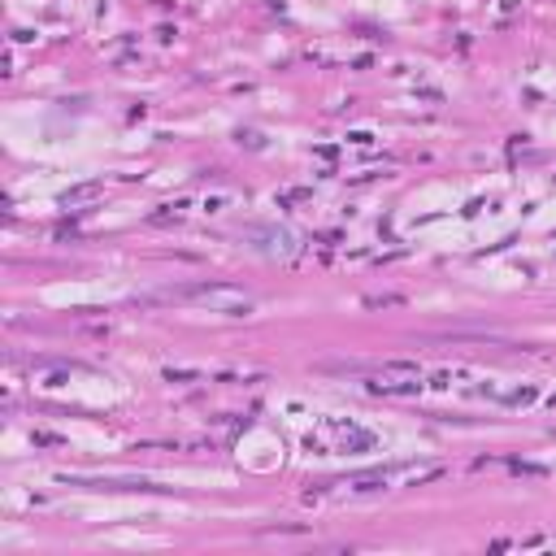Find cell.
Segmentation results:
<instances>
[{
    "mask_svg": "<svg viewBox=\"0 0 556 556\" xmlns=\"http://www.w3.org/2000/svg\"><path fill=\"white\" fill-rule=\"evenodd\" d=\"M157 300H187V304H205V309H214V313L222 318H248L257 300L248 296L243 287L235 283H187V287H170V291H161Z\"/></svg>",
    "mask_w": 556,
    "mask_h": 556,
    "instance_id": "obj_1",
    "label": "cell"
},
{
    "mask_svg": "<svg viewBox=\"0 0 556 556\" xmlns=\"http://www.w3.org/2000/svg\"><path fill=\"white\" fill-rule=\"evenodd\" d=\"M309 448H322V452H361V448H374V435L361 431L356 422H343V417H326L318 435L304 439Z\"/></svg>",
    "mask_w": 556,
    "mask_h": 556,
    "instance_id": "obj_2",
    "label": "cell"
},
{
    "mask_svg": "<svg viewBox=\"0 0 556 556\" xmlns=\"http://www.w3.org/2000/svg\"><path fill=\"white\" fill-rule=\"evenodd\" d=\"M444 474H448V465H439V461H396V465H379V469H374V478L391 492V487L435 483V478H444Z\"/></svg>",
    "mask_w": 556,
    "mask_h": 556,
    "instance_id": "obj_3",
    "label": "cell"
},
{
    "mask_svg": "<svg viewBox=\"0 0 556 556\" xmlns=\"http://www.w3.org/2000/svg\"><path fill=\"white\" fill-rule=\"evenodd\" d=\"M243 239H248L257 252L278 257V261H296L300 257V239L291 235V231H283V226H248Z\"/></svg>",
    "mask_w": 556,
    "mask_h": 556,
    "instance_id": "obj_4",
    "label": "cell"
},
{
    "mask_svg": "<svg viewBox=\"0 0 556 556\" xmlns=\"http://www.w3.org/2000/svg\"><path fill=\"white\" fill-rule=\"evenodd\" d=\"M374 396H417L422 379H408V374H383V370H370V383H365Z\"/></svg>",
    "mask_w": 556,
    "mask_h": 556,
    "instance_id": "obj_5",
    "label": "cell"
},
{
    "mask_svg": "<svg viewBox=\"0 0 556 556\" xmlns=\"http://www.w3.org/2000/svg\"><path fill=\"white\" fill-rule=\"evenodd\" d=\"M105 196V183H74L61 191V209H87Z\"/></svg>",
    "mask_w": 556,
    "mask_h": 556,
    "instance_id": "obj_6",
    "label": "cell"
},
{
    "mask_svg": "<svg viewBox=\"0 0 556 556\" xmlns=\"http://www.w3.org/2000/svg\"><path fill=\"white\" fill-rule=\"evenodd\" d=\"M187 209H191V200H187V196H178V200H166V205H157L153 214H148V222H153V226H170V222H183V218H187Z\"/></svg>",
    "mask_w": 556,
    "mask_h": 556,
    "instance_id": "obj_7",
    "label": "cell"
},
{
    "mask_svg": "<svg viewBox=\"0 0 556 556\" xmlns=\"http://www.w3.org/2000/svg\"><path fill=\"white\" fill-rule=\"evenodd\" d=\"M492 396H496L504 408H526V404H535V400H539V387H535V383H526V387H513V391H492Z\"/></svg>",
    "mask_w": 556,
    "mask_h": 556,
    "instance_id": "obj_8",
    "label": "cell"
},
{
    "mask_svg": "<svg viewBox=\"0 0 556 556\" xmlns=\"http://www.w3.org/2000/svg\"><path fill=\"white\" fill-rule=\"evenodd\" d=\"M235 205H239L235 191H209L205 200H200V209H205L209 218H218V214H226V209H235Z\"/></svg>",
    "mask_w": 556,
    "mask_h": 556,
    "instance_id": "obj_9",
    "label": "cell"
},
{
    "mask_svg": "<svg viewBox=\"0 0 556 556\" xmlns=\"http://www.w3.org/2000/svg\"><path fill=\"white\" fill-rule=\"evenodd\" d=\"M166 383H205L209 374L205 370H183V365H166V374H161Z\"/></svg>",
    "mask_w": 556,
    "mask_h": 556,
    "instance_id": "obj_10",
    "label": "cell"
},
{
    "mask_svg": "<svg viewBox=\"0 0 556 556\" xmlns=\"http://www.w3.org/2000/svg\"><path fill=\"white\" fill-rule=\"evenodd\" d=\"M456 379H469V370H439V374H431V383H426V387H435V391H448Z\"/></svg>",
    "mask_w": 556,
    "mask_h": 556,
    "instance_id": "obj_11",
    "label": "cell"
},
{
    "mask_svg": "<svg viewBox=\"0 0 556 556\" xmlns=\"http://www.w3.org/2000/svg\"><path fill=\"white\" fill-rule=\"evenodd\" d=\"M300 200H309V191H304V187H291V191H283V196H274V205H278V209L300 205Z\"/></svg>",
    "mask_w": 556,
    "mask_h": 556,
    "instance_id": "obj_12",
    "label": "cell"
},
{
    "mask_svg": "<svg viewBox=\"0 0 556 556\" xmlns=\"http://www.w3.org/2000/svg\"><path fill=\"white\" fill-rule=\"evenodd\" d=\"M509 469L513 474H530V478H544V474H548L544 465H530V461H509Z\"/></svg>",
    "mask_w": 556,
    "mask_h": 556,
    "instance_id": "obj_13",
    "label": "cell"
},
{
    "mask_svg": "<svg viewBox=\"0 0 556 556\" xmlns=\"http://www.w3.org/2000/svg\"><path fill=\"white\" fill-rule=\"evenodd\" d=\"M261 535H309V526H266Z\"/></svg>",
    "mask_w": 556,
    "mask_h": 556,
    "instance_id": "obj_14",
    "label": "cell"
},
{
    "mask_svg": "<svg viewBox=\"0 0 556 556\" xmlns=\"http://www.w3.org/2000/svg\"><path fill=\"white\" fill-rule=\"evenodd\" d=\"M348 144H361V148H370V144H374V135H370V130H352V135H348Z\"/></svg>",
    "mask_w": 556,
    "mask_h": 556,
    "instance_id": "obj_15",
    "label": "cell"
},
{
    "mask_svg": "<svg viewBox=\"0 0 556 556\" xmlns=\"http://www.w3.org/2000/svg\"><path fill=\"white\" fill-rule=\"evenodd\" d=\"M365 304H374V309H379V304H404V300H400V296H370Z\"/></svg>",
    "mask_w": 556,
    "mask_h": 556,
    "instance_id": "obj_16",
    "label": "cell"
},
{
    "mask_svg": "<svg viewBox=\"0 0 556 556\" xmlns=\"http://www.w3.org/2000/svg\"><path fill=\"white\" fill-rule=\"evenodd\" d=\"M552 408H556V396H552Z\"/></svg>",
    "mask_w": 556,
    "mask_h": 556,
    "instance_id": "obj_17",
    "label": "cell"
}]
</instances>
